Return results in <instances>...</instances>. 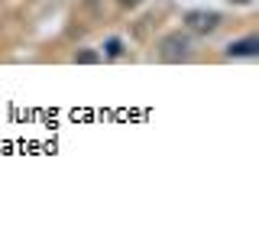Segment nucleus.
<instances>
[{
  "mask_svg": "<svg viewBox=\"0 0 259 227\" xmlns=\"http://www.w3.org/2000/svg\"><path fill=\"white\" fill-rule=\"evenodd\" d=\"M159 55H162L165 62L188 59V55H191V39H188V36H182V32H168V36L159 43Z\"/></svg>",
  "mask_w": 259,
  "mask_h": 227,
  "instance_id": "f257e3e1",
  "label": "nucleus"
},
{
  "mask_svg": "<svg viewBox=\"0 0 259 227\" xmlns=\"http://www.w3.org/2000/svg\"><path fill=\"white\" fill-rule=\"evenodd\" d=\"M185 23H188L194 32H214L217 26H221V13H214V10H191V13H185Z\"/></svg>",
  "mask_w": 259,
  "mask_h": 227,
  "instance_id": "f03ea898",
  "label": "nucleus"
},
{
  "mask_svg": "<svg viewBox=\"0 0 259 227\" xmlns=\"http://www.w3.org/2000/svg\"><path fill=\"white\" fill-rule=\"evenodd\" d=\"M256 49H259V39L249 36V39H240V43H230L227 55H256Z\"/></svg>",
  "mask_w": 259,
  "mask_h": 227,
  "instance_id": "7ed1b4c3",
  "label": "nucleus"
},
{
  "mask_svg": "<svg viewBox=\"0 0 259 227\" xmlns=\"http://www.w3.org/2000/svg\"><path fill=\"white\" fill-rule=\"evenodd\" d=\"M104 49H107V55H120V52H123V43H120V39H107Z\"/></svg>",
  "mask_w": 259,
  "mask_h": 227,
  "instance_id": "20e7f679",
  "label": "nucleus"
},
{
  "mask_svg": "<svg viewBox=\"0 0 259 227\" xmlns=\"http://www.w3.org/2000/svg\"><path fill=\"white\" fill-rule=\"evenodd\" d=\"M120 4H130V7H133V4H140V0H120Z\"/></svg>",
  "mask_w": 259,
  "mask_h": 227,
  "instance_id": "39448f33",
  "label": "nucleus"
}]
</instances>
